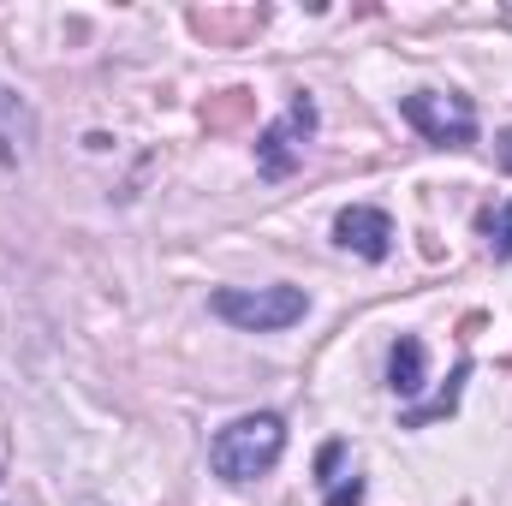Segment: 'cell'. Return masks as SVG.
<instances>
[{
    "label": "cell",
    "instance_id": "3",
    "mask_svg": "<svg viewBox=\"0 0 512 506\" xmlns=\"http://www.w3.org/2000/svg\"><path fill=\"white\" fill-rule=\"evenodd\" d=\"M399 114L423 131L435 149H465L477 137V108L465 96H453V90H411L399 102Z\"/></svg>",
    "mask_w": 512,
    "mask_h": 506
},
{
    "label": "cell",
    "instance_id": "6",
    "mask_svg": "<svg viewBox=\"0 0 512 506\" xmlns=\"http://www.w3.org/2000/svg\"><path fill=\"white\" fill-rule=\"evenodd\" d=\"M30 143H36V114H30V102L0 84V167H18V161L30 155Z\"/></svg>",
    "mask_w": 512,
    "mask_h": 506
},
{
    "label": "cell",
    "instance_id": "2",
    "mask_svg": "<svg viewBox=\"0 0 512 506\" xmlns=\"http://www.w3.org/2000/svg\"><path fill=\"white\" fill-rule=\"evenodd\" d=\"M209 310L245 334H274V328H292L310 310V298L298 286H221L209 298Z\"/></svg>",
    "mask_w": 512,
    "mask_h": 506
},
{
    "label": "cell",
    "instance_id": "13",
    "mask_svg": "<svg viewBox=\"0 0 512 506\" xmlns=\"http://www.w3.org/2000/svg\"><path fill=\"white\" fill-rule=\"evenodd\" d=\"M358 501H364V477H334L322 489V506H358Z\"/></svg>",
    "mask_w": 512,
    "mask_h": 506
},
{
    "label": "cell",
    "instance_id": "11",
    "mask_svg": "<svg viewBox=\"0 0 512 506\" xmlns=\"http://www.w3.org/2000/svg\"><path fill=\"white\" fill-rule=\"evenodd\" d=\"M191 24H197L203 36H227V42H239L245 30L262 24V12H239V18H227V12H191Z\"/></svg>",
    "mask_w": 512,
    "mask_h": 506
},
{
    "label": "cell",
    "instance_id": "7",
    "mask_svg": "<svg viewBox=\"0 0 512 506\" xmlns=\"http://www.w3.org/2000/svg\"><path fill=\"white\" fill-rule=\"evenodd\" d=\"M256 120V96L251 90H221L203 102V131L209 137H227V131H245Z\"/></svg>",
    "mask_w": 512,
    "mask_h": 506
},
{
    "label": "cell",
    "instance_id": "8",
    "mask_svg": "<svg viewBox=\"0 0 512 506\" xmlns=\"http://www.w3.org/2000/svg\"><path fill=\"white\" fill-rule=\"evenodd\" d=\"M465 381H471V358H459V364H453L447 387H441L429 405H411V411H399V429H423V423H441V417H453V411H459V393H465Z\"/></svg>",
    "mask_w": 512,
    "mask_h": 506
},
{
    "label": "cell",
    "instance_id": "9",
    "mask_svg": "<svg viewBox=\"0 0 512 506\" xmlns=\"http://www.w3.org/2000/svg\"><path fill=\"white\" fill-rule=\"evenodd\" d=\"M387 387H393L399 399L423 393V340H417V334H399V340H393V352H387Z\"/></svg>",
    "mask_w": 512,
    "mask_h": 506
},
{
    "label": "cell",
    "instance_id": "10",
    "mask_svg": "<svg viewBox=\"0 0 512 506\" xmlns=\"http://www.w3.org/2000/svg\"><path fill=\"white\" fill-rule=\"evenodd\" d=\"M477 233H483V245H489V251L507 262V256H512V203H489V209L477 215Z\"/></svg>",
    "mask_w": 512,
    "mask_h": 506
},
{
    "label": "cell",
    "instance_id": "12",
    "mask_svg": "<svg viewBox=\"0 0 512 506\" xmlns=\"http://www.w3.org/2000/svg\"><path fill=\"white\" fill-rule=\"evenodd\" d=\"M340 465H346V441H328V447H322V453H316V483H322V489H328V483H334V477H346V471H340Z\"/></svg>",
    "mask_w": 512,
    "mask_h": 506
},
{
    "label": "cell",
    "instance_id": "1",
    "mask_svg": "<svg viewBox=\"0 0 512 506\" xmlns=\"http://www.w3.org/2000/svg\"><path fill=\"white\" fill-rule=\"evenodd\" d=\"M286 453V423L274 411H251L239 423H227L215 441H209V465L215 477L227 483H256L262 471H274V459Z\"/></svg>",
    "mask_w": 512,
    "mask_h": 506
},
{
    "label": "cell",
    "instance_id": "4",
    "mask_svg": "<svg viewBox=\"0 0 512 506\" xmlns=\"http://www.w3.org/2000/svg\"><path fill=\"white\" fill-rule=\"evenodd\" d=\"M310 137H316V102L298 90L292 102H286V114L274 120V126L256 137V167L268 173V179H286L298 161H304V149H310Z\"/></svg>",
    "mask_w": 512,
    "mask_h": 506
},
{
    "label": "cell",
    "instance_id": "5",
    "mask_svg": "<svg viewBox=\"0 0 512 506\" xmlns=\"http://www.w3.org/2000/svg\"><path fill=\"white\" fill-rule=\"evenodd\" d=\"M334 245L364 256V262H382L393 251V221H387L382 209H370V203H352V209L334 215Z\"/></svg>",
    "mask_w": 512,
    "mask_h": 506
},
{
    "label": "cell",
    "instance_id": "14",
    "mask_svg": "<svg viewBox=\"0 0 512 506\" xmlns=\"http://www.w3.org/2000/svg\"><path fill=\"white\" fill-rule=\"evenodd\" d=\"M495 161H501V167H507V173H512V126L501 131V143H495Z\"/></svg>",
    "mask_w": 512,
    "mask_h": 506
}]
</instances>
